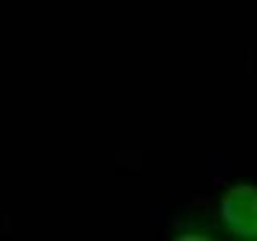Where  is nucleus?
Returning <instances> with one entry per match:
<instances>
[{"instance_id":"nucleus-2","label":"nucleus","mask_w":257,"mask_h":241,"mask_svg":"<svg viewBox=\"0 0 257 241\" xmlns=\"http://www.w3.org/2000/svg\"><path fill=\"white\" fill-rule=\"evenodd\" d=\"M215 231H219L217 227L212 228L203 220H188L182 223V227L177 231V238L185 241H207L214 238Z\"/></svg>"},{"instance_id":"nucleus-1","label":"nucleus","mask_w":257,"mask_h":241,"mask_svg":"<svg viewBox=\"0 0 257 241\" xmlns=\"http://www.w3.org/2000/svg\"><path fill=\"white\" fill-rule=\"evenodd\" d=\"M215 227L236 241H257V183L239 180L225 187L217 199Z\"/></svg>"}]
</instances>
